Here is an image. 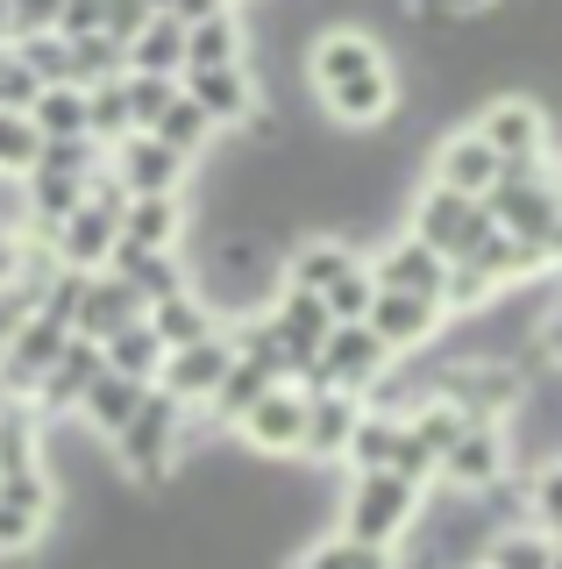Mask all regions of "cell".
<instances>
[{"instance_id":"cell-1","label":"cell","mask_w":562,"mask_h":569,"mask_svg":"<svg viewBox=\"0 0 562 569\" xmlns=\"http://www.w3.org/2000/svg\"><path fill=\"white\" fill-rule=\"evenodd\" d=\"M185 413L192 406H179L171 391H143V406H136V420L121 427V435L108 441L114 449V470L129 477V485H171L185 462Z\"/></svg>"},{"instance_id":"cell-2","label":"cell","mask_w":562,"mask_h":569,"mask_svg":"<svg viewBox=\"0 0 562 569\" xmlns=\"http://www.w3.org/2000/svg\"><path fill=\"white\" fill-rule=\"evenodd\" d=\"M420 520H428V491H413L407 477H392V470H357L335 533H349V541H363V548H399V541L420 533Z\"/></svg>"},{"instance_id":"cell-3","label":"cell","mask_w":562,"mask_h":569,"mask_svg":"<svg viewBox=\"0 0 562 569\" xmlns=\"http://www.w3.org/2000/svg\"><path fill=\"white\" fill-rule=\"evenodd\" d=\"M407 236H420L442 263H463L470 249L491 236V213H484V200H463V192H442V186H420L413 192V228H407Z\"/></svg>"},{"instance_id":"cell-4","label":"cell","mask_w":562,"mask_h":569,"mask_svg":"<svg viewBox=\"0 0 562 569\" xmlns=\"http://www.w3.org/2000/svg\"><path fill=\"white\" fill-rule=\"evenodd\" d=\"M58 520V485L50 470H22V477H0V562H22L37 556V541Z\"/></svg>"},{"instance_id":"cell-5","label":"cell","mask_w":562,"mask_h":569,"mask_svg":"<svg viewBox=\"0 0 562 569\" xmlns=\"http://www.w3.org/2000/svg\"><path fill=\"white\" fill-rule=\"evenodd\" d=\"M478 136L491 142L499 164H541L549 157V107L526 93H499V100H484Z\"/></svg>"},{"instance_id":"cell-6","label":"cell","mask_w":562,"mask_h":569,"mask_svg":"<svg viewBox=\"0 0 562 569\" xmlns=\"http://www.w3.org/2000/svg\"><path fill=\"white\" fill-rule=\"evenodd\" d=\"M108 171L121 178V192H129V200H179L185 192V178H192V164L179 150H164V142L157 136H121L114 150H108Z\"/></svg>"},{"instance_id":"cell-7","label":"cell","mask_w":562,"mask_h":569,"mask_svg":"<svg viewBox=\"0 0 562 569\" xmlns=\"http://www.w3.org/2000/svg\"><path fill=\"white\" fill-rule=\"evenodd\" d=\"M505 470H513V449H505V427L499 420H470L463 435L449 441V456H442V485L455 491H491V485H505Z\"/></svg>"},{"instance_id":"cell-8","label":"cell","mask_w":562,"mask_h":569,"mask_svg":"<svg viewBox=\"0 0 562 569\" xmlns=\"http://www.w3.org/2000/svg\"><path fill=\"white\" fill-rule=\"evenodd\" d=\"M300 427H307V391L300 385H278V391H263V399L250 406V413L235 420V435H242V449L250 456H300Z\"/></svg>"},{"instance_id":"cell-9","label":"cell","mask_w":562,"mask_h":569,"mask_svg":"<svg viewBox=\"0 0 562 569\" xmlns=\"http://www.w3.org/2000/svg\"><path fill=\"white\" fill-rule=\"evenodd\" d=\"M442 307H434V299H413V292H378L371 299V313H363V328L378 335L384 349H392V363L399 356H420L434 342V335H442Z\"/></svg>"},{"instance_id":"cell-10","label":"cell","mask_w":562,"mask_h":569,"mask_svg":"<svg viewBox=\"0 0 562 569\" xmlns=\"http://www.w3.org/2000/svg\"><path fill=\"white\" fill-rule=\"evenodd\" d=\"M392 107H399L392 64H378V71H363V79H342V86H328V93H321V114L335 121V129H349V136L384 129V121H392Z\"/></svg>"},{"instance_id":"cell-11","label":"cell","mask_w":562,"mask_h":569,"mask_svg":"<svg viewBox=\"0 0 562 569\" xmlns=\"http://www.w3.org/2000/svg\"><path fill=\"white\" fill-rule=\"evenodd\" d=\"M363 271L378 278V292H413V299H434V307H442V278H449V263L434 257V249L420 242V236H392L371 263H363Z\"/></svg>"},{"instance_id":"cell-12","label":"cell","mask_w":562,"mask_h":569,"mask_svg":"<svg viewBox=\"0 0 562 569\" xmlns=\"http://www.w3.org/2000/svg\"><path fill=\"white\" fill-rule=\"evenodd\" d=\"M228 363H235L228 335L185 342V349H171V356H164V370H157V391H171L179 406H207V399H214V385L228 378Z\"/></svg>"},{"instance_id":"cell-13","label":"cell","mask_w":562,"mask_h":569,"mask_svg":"<svg viewBox=\"0 0 562 569\" xmlns=\"http://www.w3.org/2000/svg\"><path fill=\"white\" fill-rule=\"evenodd\" d=\"M179 93L200 107L214 129H242V121L257 114V79H250V64H228V71H185L179 79Z\"/></svg>"},{"instance_id":"cell-14","label":"cell","mask_w":562,"mask_h":569,"mask_svg":"<svg viewBox=\"0 0 562 569\" xmlns=\"http://www.w3.org/2000/svg\"><path fill=\"white\" fill-rule=\"evenodd\" d=\"M428 186L463 192V200H484V192L499 186V157H491V142L478 129H455V136H442V150H434Z\"/></svg>"},{"instance_id":"cell-15","label":"cell","mask_w":562,"mask_h":569,"mask_svg":"<svg viewBox=\"0 0 562 569\" xmlns=\"http://www.w3.org/2000/svg\"><path fill=\"white\" fill-rule=\"evenodd\" d=\"M363 420V399L349 391H307V427H300V462H342L349 435Z\"/></svg>"},{"instance_id":"cell-16","label":"cell","mask_w":562,"mask_h":569,"mask_svg":"<svg viewBox=\"0 0 562 569\" xmlns=\"http://www.w3.org/2000/svg\"><path fill=\"white\" fill-rule=\"evenodd\" d=\"M114 242H121V221L114 213H100V207H79V213H64L58 228H50V249H58V263L64 271H108V257H114Z\"/></svg>"},{"instance_id":"cell-17","label":"cell","mask_w":562,"mask_h":569,"mask_svg":"<svg viewBox=\"0 0 562 569\" xmlns=\"http://www.w3.org/2000/svg\"><path fill=\"white\" fill-rule=\"evenodd\" d=\"M100 370H108V363H100V342H79V335H72V342H64V356H58V363H50L43 378H37L29 406H37L43 420H50V413H79L86 385H93Z\"/></svg>"},{"instance_id":"cell-18","label":"cell","mask_w":562,"mask_h":569,"mask_svg":"<svg viewBox=\"0 0 562 569\" xmlns=\"http://www.w3.org/2000/svg\"><path fill=\"white\" fill-rule=\"evenodd\" d=\"M129 320H143V299L129 292L114 271H93L79 292V313H72V335L79 342H108L114 328H129Z\"/></svg>"},{"instance_id":"cell-19","label":"cell","mask_w":562,"mask_h":569,"mask_svg":"<svg viewBox=\"0 0 562 569\" xmlns=\"http://www.w3.org/2000/svg\"><path fill=\"white\" fill-rule=\"evenodd\" d=\"M150 320V335L171 349H185V342H207V335H221V307L200 292V284H185V292H171V299H157V307H143Z\"/></svg>"},{"instance_id":"cell-20","label":"cell","mask_w":562,"mask_h":569,"mask_svg":"<svg viewBox=\"0 0 562 569\" xmlns=\"http://www.w3.org/2000/svg\"><path fill=\"white\" fill-rule=\"evenodd\" d=\"M108 271L129 284L143 307H157V299H171V292H185V263H179V249H129V242H114V257H108Z\"/></svg>"},{"instance_id":"cell-21","label":"cell","mask_w":562,"mask_h":569,"mask_svg":"<svg viewBox=\"0 0 562 569\" xmlns=\"http://www.w3.org/2000/svg\"><path fill=\"white\" fill-rule=\"evenodd\" d=\"M228 64H250V22L235 8H221V14L185 29V71H228Z\"/></svg>"},{"instance_id":"cell-22","label":"cell","mask_w":562,"mask_h":569,"mask_svg":"<svg viewBox=\"0 0 562 569\" xmlns=\"http://www.w3.org/2000/svg\"><path fill=\"white\" fill-rule=\"evenodd\" d=\"M357 242H349V236H328V228H321V236H300V242H292V257H285V284H292V292H328V284H335L342 271H357Z\"/></svg>"},{"instance_id":"cell-23","label":"cell","mask_w":562,"mask_h":569,"mask_svg":"<svg viewBox=\"0 0 562 569\" xmlns=\"http://www.w3.org/2000/svg\"><path fill=\"white\" fill-rule=\"evenodd\" d=\"M185 228H192L185 192L179 200H129L121 207V242L129 249H185Z\"/></svg>"},{"instance_id":"cell-24","label":"cell","mask_w":562,"mask_h":569,"mask_svg":"<svg viewBox=\"0 0 562 569\" xmlns=\"http://www.w3.org/2000/svg\"><path fill=\"white\" fill-rule=\"evenodd\" d=\"M143 391H150V385H136V378H114V370H100V378L86 385V399H79V420L93 427L100 441H114L121 427L136 420V406H143Z\"/></svg>"},{"instance_id":"cell-25","label":"cell","mask_w":562,"mask_h":569,"mask_svg":"<svg viewBox=\"0 0 562 569\" xmlns=\"http://www.w3.org/2000/svg\"><path fill=\"white\" fill-rule=\"evenodd\" d=\"M22 470H43V413L29 399H8L0 406V477Z\"/></svg>"},{"instance_id":"cell-26","label":"cell","mask_w":562,"mask_h":569,"mask_svg":"<svg viewBox=\"0 0 562 569\" xmlns=\"http://www.w3.org/2000/svg\"><path fill=\"white\" fill-rule=\"evenodd\" d=\"M100 363H108L114 378L157 385V370H164V342L150 335V320H129V328H114L108 342H100Z\"/></svg>"},{"instance_id":"cell-27","label":"cell","mask_w":562,"mask_h":569,"mask_svg":"<svg viewBox=\"0 0 562 569\" xmlns=\"http://www.w3.org/2000/svg\"><path fill=\"white\" fill-rule=\"evenodd\" d=\"M129 71L179 79V71H185V22H171V14H150V29L129 43Z\"/></svg>"},{"instance_id":"cell-28","label":"cell","mask_w":562,"mask_h":569,"mask_svg":"<svg viewBox=\"0 0 562 569\" xmlns=\"http://www.w3.org/2000/svg\"><path fill=\"white\" fill-rule=\"evenodd\" d=\"M263 391H278V370H263V363H242V356H235V363H228V378L214 385V399H207L200 413H214L221 427H235V420H242V413H250V406L263 399Z\"/></svg>"},{"instance_id":"cell-29","label":"cell","mask_w":562,"mask_h":569,"mask_svg":"<svg viewBox=\"0 0 562 569\" xmlns=\"http://www.w3.org/2000/svg\"><path fill=\"white\" fill-rule=\"evenodd\" d=\"M29 129L43 142H86V93L79 86H43L29 107Z\"/></svg>"},{"instance_id":"cell-30","label":"cell","mask_w":562,"mask_h":569,"mask_svg":"<svg viewBox=\"0 0 562 569\" xmlns=\"http://www.w3.org/2000/svg\"><path fill=\"white\" fill-rule=\"evenodd\" d=\"M549 548H555V533H541V527H499L484 541L478 569H549Z\"/></svg>"},{"instance_id":"cell-31","label":"cell","mask_w":562,"mask_h":569,"mask_svg":"<svg viewBox=\"0 0 562 569\" xmlns=\"http://www.w3.org/2000/svg\"><path fill=\"white\" fill-rule=\"evenodd\" d=\"M121 79H129V71H121ZM121 79H108V86H86V142H100V150H114L121 136H136Z\"/></svg>"},{"instance_id":"cell-32","label":"cell","mask_w":562,"mask_h":569,"mask_svg":"<svg viewBox=\"0 0 562 569\" xmlns=\"http://www.w3.org/2000/svg\"><path fill=\"white\" fill-rule=\"evenodd\" d=\"M221 335H228V349H235L242 363H263V370H278V385L292 378V356H285V342H278L271 313H242L235 328H221Z\"/></svg>"},{"instance_id":"cell-33","label":"cell","mask_w":562,"mask_h":569,"mask_svg":"<svg viewBox=\"0 0 562 569\" xmlns=\"http://www.w3.org/2000/svg\"><path fill=\"white\" fill-rule=\"evenodd\" d=\"M399 427H407V435L420 441V449H428V456H434V470H442V456H449V441H455V435H463V427H470V420H463V406H449V399H434V391H428V399H420V406H413V413H407V420H399Z\"/></svg>"},{"instance_id":"cell-34","label":"cell","mask_w":562,"mask_h":569,"mask_svg":"<svg viewBox=\"0 0 562 569\" xmlns=\"http://www.w3.org/2000/svg\"><path fill=\"white\" fill-rule=\"evenodd\" d=\"M143 136H157V142H164V150H179V157H185V164H192V157H200V150H207V136H214V121H207V114H200V107H192V100L179 93V100H171V107H164V114H157V121H150V129H143Z\"/></svg>"},{"instance_id":"cell-35","label":"cell","mask_w":562,"mask_h":569,"mask_svg":"<svg viewBox=\"0 0 562 569\" xmlns=\"http://www.w3.org/2000/svg\"><path fill=\"white\" fill-rule=\"evenodd\" d=\"M8 50L29 64V79H37V86H72V43H64L58 29H50V36H14Z\"/></svg>"},{"instance_id":"cell-36","label":"cell","mask_w":562,"mask_h":569,"mask_svg":"<svg viewBox=\"0 0 562 569\" xmlns=\"http://www.w3.org/2000/svg\"><path fill=\"white\" fill-rule=\"evenodd\" d=\"M129 71V50L114 43V36H79L72 43V86L86 93V86H108V79H121Z\"/></svg>"},{"instance_id":"cell-37","label":"cell","mask_w":562,"mask_h":569,"mask_svg":"<svg viewBox=\"0 0 562 569\" xmlns=\"http://www.w3.org/2000/svg\"><path fill=\"white\" fill-rule=\"evenodd\" d=\"M392 441H399V420L363 406V420H357V435H349L342 462H349V470H384V462H392Z\"/></svg>"},{"instance_id":"cell-38","label":"cell","mask_w":562,"mask_h":569,"mask_svg":"<svg viewBox=\"0 0 562 569\" xmlns=\"http://www.w3.org/2000/svg\"><path fill=\"white\" fill-rule=\"evenodd\" d=\"M300 569H399L392 548H363V541H349V533H328L321 548H307Z\"/></svg>"},{"instance_id":"cell-39","label":"cell","mask_w":562,"mask_h":569,"mask_svg":"<svg viewBox=\"0 0 562 569\" xmlns=\"http://www.w3.org/2000/svg\"><path fill=\"white\" fill-rule=\"evenodd\" d=\"M371 299H378V278L357 263V271H342V278L321 292V307H328V320H335V328H357V320L371 313Z\"/></svg>"},{"instance_id":"cell-40","label":"cell","mask_w":562,"mask_h":569,"mask_svg":"<svg viewBox=\"0 0 562 569\" xmlns=\"http://www.w3.org/2000/svg\"><path fill=\"white\" fill-rule=\"evenodd\" d=\"M37 150H43V136L29 129V114H0V178L22 186V178L37 171Z\"/></svg>"},{"instance_id":"cell-41","label":"cell","mask_w":562,"mask_h":569,"mask_svg":"<svg viewBox=\"0 0 562 569\" xmlns=\"http://www.w3.org/2000/svg\"><path fill=\"white\" fill-rule=\"evenodd\" d=\"M121 93H129V121H136V129H150V121L164 114L171 100H179V79H150V71H129V79H121Z\"/></svg>"},{"instance_id":"cell-42","label":"cell","mask_w":562,"mask_h":569,"mask_svg":"<svg viewBox=\"0 0 562 569\" xmlns=\"http://www.w3.org/2000/svg\"><path fill=\"white\" fill-rule=\"evenodd\" d=\"M526 506H534V527H541V533H562V456L534 470V485H526Z\"/></svg>"},{"instance_id":"cell-43","label":"cell","mask_w":562,"mask_h":569,"mask_svg":"<svg viewBox=\"0 0 562 569\" xmlns=\"http://www.w3.org/2000/svg\"><path fill=\"white\" fill-rule=\"evenodd\" d=\"M37 93H43V86L29 79V64L14 58V50H0V114H29Z\"/></svg>"},{"instance_id":"cell-44","label":"cell","mask_w":562,"mask_h":569,"mask_svg":"<svg viewBox=\"0 0 562 569\" xmlns=\"http://www.w3.org/2000/svg\"><path fill=\"white\" fill-rule=\"evenodd\" d=\"M384 470H392V477H407L413 491H428V485H434V456L420 449V441L407 435V427H399V441H392V462H384Z\"/></svg>"},{"instance_id":"cell-45","label":"cell","mask_w":562,"mask_h":569,"mask_svg":"<svg viewBox=\"0 0 562 569\" xmlns=\"http://www.w3.org/2000/svg\"><path fill=\"white\" fill-rule=\"evenodd\" d=\"M64 14V0H8V43L14 36H50Z\"/></svg>"},{"instance_id":"cell-46","label":"cell","mask_w":562,"mask_h":569,"mask_svg":"<svg viewBox=\"0 0 562 569\" xmlns=\"http://www.w3.org/2000/svg\"><path fill=\"white\" fill-rule=\"evenodd\" d=\"M58 36H64V43H79V36H108V0H64Z\"/></svg>"},{"instance_id":"cell-47","label":"cell","mask_w":562,"mask_h":569,"mask_svg":"<svg viewBox=\"0 0 562 569\" xmlns=\"http://www.w3.org/2000/svg\"><path fill=\"white\" fill-rule=\"evenodd\" d=\"M143 29H150V8H143V0H108V36H114L121 50H129Z\"/></svg>"},{"instance_id":"cell-48","label":"cell","mask_w":562,"mask_h":569,"mask_svg":"<svg viewBox=\"0 0 562 569\" xmlns=\"http://www.w3.org/2000/svg\"><path fill=\"white\" fill-rule=\"evenodd\" d=\"M14 271H22V228L0 221V284H14Z\"/></svg>"},{"instance_id":"cell-49","label":"cell","mask_w":562,"mask_h":569,"mask_svg":"<svg viewBox=\"0 0 562 569\" xmlns=\"http://www.w3.org/2000/svg\"><path fill=\"white\" fill-rule=\"evenodd\" d=\"M541 356H549V363L562 370V299H555L549 313H541Z\"/></svg>"},{"instance_id":"cell-50","label":"cell","mask_w":562,"mask_h":569,"mask_svg":"<svg viewBox=\"0 0 562 569\" xmlns=\"http://www.w3.org/2000/svg\"><path fill=\"white\" fill-rule=\"evenodd\" d=\"M442 8V22H478V14H491L499 0H434Z\"/></svg>"},{"instance_id":"cell-51","label":"cell","mask_w":562,"mask_h":569,"mask_svg":"<svg viewBox=\"0 0 562 569\" xmlns=\"http://www.w3.org/2000/svg\"><path fill=\"white\" fill-rule=\"evenodd\" d=\"M221 8H228V0H171V22L192 29V22H207V14H221Z\"/></svg>"},{"instance_id":"cell-52","label":"cell","mask_w":562,"mask_h":569,"mask_svg":"<svg viewBox=\"0 0 562 569\" xmlns=\"http://www.w3.org/2000/svg\"><path fill=\"white\" fill-rule=\"evenodd\" d=\"M0 50H8V0H0Z\"/></svg>"},{"instance_id":"cell-53","label":"cell","mask_w":562,"mask_h":569,"mask_svg":"<svg viewBox=\"0 0 562 569\" xmlns=\"http://www.w3.org/2000/svg\"><path fill=\"white\" fill-rule=\"evenodd\" d=\"M549 569H562V533H555V548H549Z\"/></svg>"},{"instance_id":"cell-54","label":"cell","mask_w":562,"mask_h":569,"mask_svg":"<svg viewBox=\"0 0 562 569\" xmlns=\"http://www.w3.org/2000/svg\"><path fill=\"white\" fill-rule=\"evenodd\" d=\"M143 8H150V14H171V0H143Z\"/></svg>"},{"instance_id":"cell-55","label":"cell","mask_w":562,"mask_h":569,"mask_svg":"<svg viewBox=\"0 0 562 569\" xmlns=\"http://www.w3.org/2000/svg\"><path fill=\"white\" fill-rule=\"evenodd\" d=\"M0 406H8V391H0Z\"/></svg>"},{"instance_id":"cell-56","label":"cell","mask_w":562,"mask_h":569,"mask_svg":"<svg viewBox=\"0 0 562 569\" xmlns=\"http://www.w3.org/2000/svg\"><path fill=\"white\" fill-rule=\"evenodd\" d=\"M228 8H235V0H228Z\"/></svg>"}]
</instances>
